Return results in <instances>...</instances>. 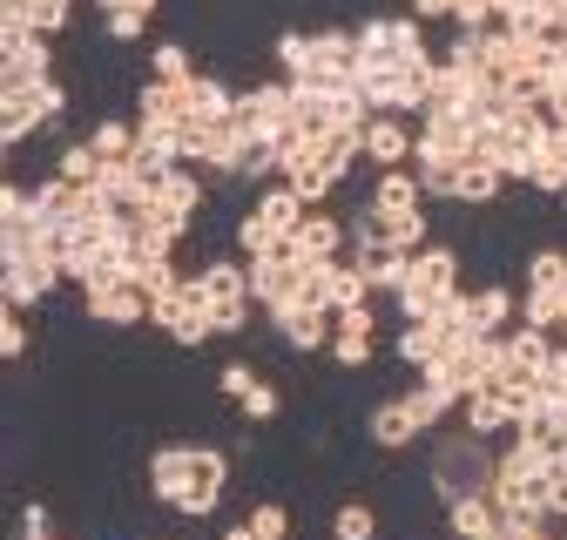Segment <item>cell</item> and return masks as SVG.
Here are the masks:
<instances>
[{
    "label": "cell",
    "mask_w": 567,
    "mask_h": 540,
    "mask_svg": "<svg viewBox=\"0 0 567 540\" xmlns=\"http://www.w3.org/2000/svg\"><path fill=\"white\" fill-rule=\"evenodd\" d=\"M150 494L183 520H209L230 494V453L217 446H156L150 453Z\"/></svg>",
    "instance_id": "1"
},
{
    "label": "cell",
    "mask_w": 567,
    "mask_h": 540,
    "mask_svg": "<svg viewBox=\"0 0 567 540\" xmlns=\"http://www.w3.org/2000/svg\"><path fill=\"white\" fill-rule=\"evenodd\" d=\"M453 298H460V257H453L446 243H425V250L412 257L405 291H399L392 304H399V318H405V324H425V318H440Z\"/></svg>",
    "instance_id": "2"
},
{
    "label": "cell",
    "mask_w": 567,
    "mask_h": 540,
    "mask_svg": "<svg viewBox=\"0 0 567 540\" xmlns=\"http://www.w3.org/2000/svg\"><path fill=\"white\" fill-rule=\"evenodd\" d=\"M61 115H68V89L54 75L34 82V89H0V143L21 149V143H34L41 128H54Z\"/></svg>",
    "instance_id": "3"
},
{
    "label": "cell",
    "mask_w": 567,
    "mask_h": 540,
    "mask_svg": "<svg viewBox=\"0 0 567 540\" xmlns=\"http://www.w3.org/2000/svg\"><path fill=\"white\" fill-rule=\"evenodd\" d=\"M433 494L453 507V500H466V494H486L493 487V453H486V439H473V433H460V439H440V453H433Z\"/></svg>",
    "instance_id": "4"
},
{
    "label": "cell",
    "mask_w": 567,
    "mask_h": 540,
    "mask_svg": "<svg viewBox=\"0 0 567 540\" xmlns=\"http://www.w3.org/2000/svg\"><path fill=\"white\" fill-rule=\"evenodd\" d=\"M196 291H203L209 311H217V338H237L250 324V311H257V298H250V263H230V257H209L196 270Z\"/></svg>",
    "instance_id": "5"
},
{
    "label": "cell",
    "mask_w": 567,
    "mask_h": 540,
    "mask_svg": "<svg viewBox=\"0 0 567 540\" xmlns=\"http://www.w3.org/2000/svg\"><path fill=\"white\" fill-rule=\"evenodd\" d=\"M237 135H257V143H291L298 135V95H291V82H257V89H244L237 95Z\"/></svg>",
    "instance_id": "6"
},
{
    "label": "cell",
    "mask_w": 567,
    "mask_h": 540,
    "mask_svg": "<svg viewBox=\"0 0 567 540\" xmlns=\"http://www.w3.org/2000/svg\"><path fill=\"white\" fill-rule=\"evenodd\" d=\"M54 75V41L28 28H0V89H34Z\"/></svg>",
    "instance_id": "7"
},
{
    "label": "cell",
    "mask_w": 567,
    "mask_h": 540,
    "mask_svg": "<svg viewBox=\"0 0 567 540\" xmlns=\"http://www.w3.org/2000/svg\"><path fill=\"white\" fill-rule=\"evenodd\" d=\"M244 263H250V298H257V311H284V304H298L305 263L291 257V243L270 250V257H244Z\"/></svg>",
    "instance_id": "8"
},
{
    "label": "cell",
    "mask_w": 567,
    "mask_h": 540,
    "mask_svg": "<svg viewBox=\"0 0 567 540\" xmlns=\"http://www.w3.org/2000/svg\"><path fill=\"white\" fill-rule=\"evenodd\" d=\"M82 311H89L95 324L128 331V324H150V291L128 284V278H109V284H89V291H82Z\"/></svg>",
    "instance_id": "9"
},
{
    "label": "cell",
    "mask_w": 567,
    "mask_h": 540,
    "mask_svg": "<svg viewBox=\"0 0 567 540\" xmlns=\"http://www.w3.org/2000/svg\"><path fill=\"white\" fill-rule=\"evenodd\" d=\"M344 250H351V224H338L331 210H311L298 224V237H291V257L298 263H338Z\"/></svg>",
    "instance_id": "10"
},
{
    "label": "cell",
    "mask_w": 567,
    "mask_h": 540,
    "mask_svg": "<svg viewBox=\"0 0 567 540\" xmlns=\"http://www.w3.org/2000/svg\"><path fill=\"white\" fill-rule=\"evenodd\" d=\"M419 149V128H405V115H372L365 122V163L372 169H405Z\"/></svg>",
    "instance_id": "11"
},
{
    "label": "cell",
    "mask_w": 567,
    "mask_h": 540,
    "mask_svg": "<svg viewBox=\"0 0 567 540\" xmlns=\"http://www.w3.org/2000/svg\"><path fill=\"white\" fill-rule=\"evenodd\" d=\"M270 331H277L291 352H331V311L284 304V311H270Z\"/></svg>",
    "instance_id": "12"
},
{
    "label": "cell",
    "mask_w": 567,
    "mask_h": 540,
    "mask_svg": "<svg viewBox=\"0 0 567 540\" xmlns=\"http://www.w3.org/2000/svg\"><path fill=\"white\" fill-rule=\"evenodd\" d=\"M54 284H61V263H54V257L8 263V278H0V291H8V311H34V304H41Z\"/></svg>",
    "instance_id": "13"
},
{
    "label": "cell",
    "mask_w": 567,
    "mask_h": 540,
    "mask_svg": "<svg viewBox=\"0 0 567 540\" xmlns=\"http://www.w3.org/2000/svg\"><path fill=\"white\" fill-rule=\"evenodd\" d=\"M68 14H75V0H0V28H28L41 41L68 34Z\"/></svg>",
    "instance_id": "14"
},
{
    "label": "cell",
    "mask_w": 567,
    "mask_h": 540,
    "mask_svg": "<svg viewBox=\"0 0 567 540\" xmlns=\"http://www.w3.org/2000/svg\"><path fill=\"white\" fill-rule=\"evenodd\" d=\"M365 433H372V446H385V453H399V446L425 439V426H419V413H412V398H405V392H399V398H385V405H372Z\"/></svg>",
    "instance_id": "15"
},
{
    "label": "cell",
    "mask_w": 567,
    "mask_h": 540,
    "mask_svg": "<svg viewBox=\"0 0 567 540\" xmlns=\"http://www.w3.org/2000/svg\"><path fill=\"white\" fill-rule=\"evenodd\" d=\"M460 419H466V433H473V439H486V446H493V439H514V433H520L514 405H507L501 392H473V398L460 405Z\"/></svg>",
    "instance_id": "16"
},
{
    "label": "cell",
    "mask_w": 567,
    "mask_h": 540,
    "mask_svg": "<svg viewBox=\"0 0 567 540\" xmlns=\"http://www.w3.org/2000/svg\"><path fill=\"white\" fill-rule=\"evenodd\" d=\"M372 210H379V217L425 210V183H419V169H379V183H372Z\"/></svg>",
    "instance_id": "17"
},
{
    "label": "cell",
    "mask_w": 567,
    "mask_h": 540,
    "mask_svg": "<svg viewBox=\"0 0 567 540\" xmlns=\"http://www.w3.org/2000/svg\"><path fill=\"white\" fill-rule=\"evenodd\" d=\"M250 210H257V217H264V224H270V230H277L284 243H291V237H298V224L311 217V202H305V196H298L291 183H270V189H264V196L250 202Z\"/></svg>",
    "instance_id": "18"
},
{
    "label": "cell",
    "mask_w": 567,
    "mask_h": 540,
    "mask_svg": "<svg viewBox=\"0 0 567 540\" xmlns=\"http://www.w3.org/2000/svg\"><path fill=\"white\" fill-rule=\"evenodd\" d=\"M501 189H507V176L493 169V163H460V176H453V202H466V210H486V202H501Z\"/></svg>",
    "instance_id": "19"
},
{
    "label": "cell",
    "mask_w": 567,
    "mask_h": 540,
    "mask_svg": "<svg viewBox=\"0 0 567 540\" xmlns=\"http://www.w3.org/2000/svg\"><path fill=\"white\" fill-rule=\"evenodd\" d=\"M446 527H453L460 540H486L493 527H501V500H493V494H466V500L446 507Z\"/></svg>",
    "instance_id": "20"
},
{
    "label": "cell",
    "mask_w": 567,
    "mask_h": 540,
    "mask_svg": "<svg viewBox=\"0 0 567 540\" xmlns=\"http://www.w3.org/2000/svg\"><path fill=\"white\" fill-rule=\"evenodd\" d=\"M183 102H189V122H230V115H237V95H230L217 75L183 82Z\"/></svg>",
    "instance_id": "21"
},
{
    "label": "cell",
    "mask_w": 567,
    "mask_h": 540,
    "mask_svg": "<svg viewBox=\"0 0 567 540\" xmlns=\"http://www.w3.org/2000/svg\"><path fill=\"white\" fill-rule=\"evenodd\" d=\"M514 318H520V298H514L507 284H486V291H473V324H480V338H501Z\"/></svg>",
    "instance_id": "22"
},
{
    "label": "cell",
    "mask_w": 567,
    "mask_h": 540,
    "mask_svg": "<svg viewBox=\"0 0 567 540\" xmlns=\"http://www.w3.org/2000/svg\"><path fill=\"white\" fill-rule=\"evenodd\" d=\"M554 352H560L554 331H534V324H514V331H507V365H514V372H540Z\"/></svg>",
    "instance_id": "23"
},
{
    "label": "cell",
    "mask_w": 567,
    "mask_h": 540,
    "mask_svg": "<svg viewBox=\"0 0 567 540\" xmlns=\"http://www.w3.org/2000/svg\"><path fill=\"white\" fill-rule=\"evenodd\" d=\"M365 210H372V202H365ZM372 230H379L392 250H405V257H419L425 243H433V237H425V210H405V217H379V210H372Z\"/></svg>",
    "instance_id": "24"
},
{
    "label": "cell",
    "mask_w": 567,
    "mask_h": 540,
    "mask_svg": "<svg viewBox=\"0 0 567 540\" xmlns=\"http://www.w3.org/2000/svg\"><path fill=\"white\" fill-rule=\"evenodd\" d=\"M135 122H189L183 89H169V82H142V95H135Z\"/></svg>",
    "instance_id": "25"
},
{
    "label": "cell",
    "mask_w": 567,
    "mask_h": 540,
    "mask_svg": "<svg viewBox=\"0 0 567 540\" xmlns=\"http://www.w3.org/2000/svg\"><path fill=\"white\" fill-rule=\"evenodd\" d=\"M54 176H61V183H75V189H95V183L109 176V163L95 156V143H68V149L54 156Z\"/></svg>",
    "instance_id": "26"
},
{
    "label": "cell",
    "mask_w": 567,
    "mask_h": 540,
    "mask_svg": "<svg viewBox=\"0 0 567 540\" xmlns=\"http://www.w3.org/2000/svg\"><path fill=\"white\" fill-rule=\"evenodd\" d=\"M89 143H95V156L102 163H135V143H142V122H95V135H89Z\"/></svg>",
    "instance_id": "27"
},
{
    "label": "cell",
    "mask_w": 567,
    "mask_h": 540,
    "mask_svg": "<svg viewBox=\"0 0 567 540\" xmlns=\"http://www.w3.org/2000/svg\"><path fill=\"white\" fill-rule=\"evenodd\" d=\"M150 82H169V89L196 82V68H189V48H183V41H156V48H150Z\"/></svg>",
    "instance_id": "28"
},
{
    "label": "cell",
    "mask_w": 567,
    "mask_h": 540,
    "mask_svg": "<svg viewBox=\"0 0 567 540\" xmlns=\"http://www.w3.org/2000/svg\"><path fill=\"white\" fill-rule=\"evenodd\" d=\"M372 352H379L372 331H331V365H338V372H365Z\"/></svg>",
    "instance_id": "29"
},
{
    "label": "cell",
    "mask_w": 567,
    "mask_h": 540,
    "mask_svg": "<svg viewBox=\"0 0 567 540\" xmlns=\"http://www.w3.org/2000/svg\"><path fill=\"white\" fill-rule=\"evenodd\" d=\"M331 540H379V513H372L365 500H344V507L331 513Z\"/></svg>",
    "instance_id": "30"
},
{
    "label": "cell",
    "mask_w": 567,
    "mask_h": 540,
    "mask_svg": "<svg viewBox=\"0 0 567 540\" xmlns=\"http://www.w3.org/2000/svg\"><path fill=\"white\" fill-rule=\"evenodd\" d=\"M527 284L534 291H560L567 284V250H534L527 257Z\"/></svg>",
    "instance_id": "31"
},
{
    "label": "cell",
    "mask_w": 567,
    "mask_h": 540,
    "mask_svg": "<svg viewBox=\"0 0 567 540\" xmlns=\"http://www.w3.org/2000/svg\"><path fill=\"white\" fill-rule=\"evenodd\" d=\"M237 250H244V257H270V250H284V237H277V230L250 210V217L237 224Z\"/></svg>",
    "instance_id": "32"
},
{
    "label": "cell",
    "mask_w": 567,
    "mask_h": 540,
    "mask_svg": "<svg viewBox=\"0 0 567 540\" xmlns=\"http://www.w3.org/2000/svg\"><path fill=\"white\" fill-rule=\"evenodd\" d=\"M237 405H244V419H250V426H270V419L284 413V398H277V385H264V378H257V392H250V398H237Z\"/></svg>",
    "instance_id": "33"
},
{
    "label": "cell",
    "mask_w": 567,
    "mask_h": 540,
    "mask_svg": "<svg viewBox=\"0 0 567 540\" xmlns=\"http://www.w3.org/2000/svg\"><path fill=\"white\" fill-rule=\"evenodd\" d=\"M250 527H257V540H291V507H277V500H264V507L250 513Z\"/></svg>",
    "instance_id": "34"
},
{
    "label": "cell",
    "mask_w": 567,
    "mask_h": 540,
    "mask_svg": "<svg viewBox=\"0 0 567 540\" xmlns=\"http://www.w3.org/2000/svg\"><path fill=\"white\" fill-rule=\"evenodd\" d=\"M102 34H109V41H142V34H150V14H135V8L102 14Z\"/></svg>",
    "instance_id": "35"
},
{
    "label": "cell",
    "mask_w": 567,
    "mask_h": 540,
    "mask_svg": "<svg viewBox=\"0 0 567 540\" xmlns=\"http://www.w3.org/2000/svg\"><path fill=\"white\" fill-rule=\"evenodd\" d=\"M217 392H224V398H250V392H257V365H244V359L224 365V372H217Z\"/></svg>",
    "instance_id": "36"
},
{
    "label": "cell",
    "mask_w": 567,
    "mask_h": 540,
    "mask_svg": "<svg viewBox=\"0 0 567 540\" xmlns=\"http://www.w3.org/2000/svg\"><path fill=\"white\" fill-rule=\"evenodd\" d=\"M0 359H28V324H21V311H8V318H0Z\"/></svg>",
    "instance_id": "37"
},
{
    "label": "cell",
    "mask_w": 567,
    "mask_h": 540,
    "mask_svg": "<svg viewBox=\"0 0 567 540\" xmlns=\"http://www.w3.org/2000/svg\"><path fill=\"white\" fill-rule=\"evenodd\" d=\"M14 540H54V513H48L41 500H28V507H21V533H14Z\"/></svg>",
    "instance_id": "38"
},
{
    "label": "cell",
    "mask_w": 567,
    "mask_h": 540,
    "mask_svg": "<svg viewBox=\"0 0 567 540\" xmlns=\"http://www.w3.org/2000/svg\"><path fill=\"white\" fill-rule=\"evenodd\" d=\"M540 392H547V398H560V405H567V345H560V352H554V359H547V365H540Z\"/></svg>",
    "instance_id": "39"
},
{
    "label": "cell",
    "mask_w": 567,
    "mask_h": 540,
    "mask_svg": "<svg viewBox=\"0 0 567 540\" xmlns=\"http://www.w3.org/2000/svg\"><path fill=\"white\" fill-rule=\"evenodd\" d=\"M453 8H460V0H412L419 21H453Z\"/></svg>",
    "instance_id": "40"
},
{
    "label": "cell",
    "mask_w": 567,
    "mask_h": 540,
    "mask_svg": "<svg viewBox=\"0 0 567 540\" xmlns=\"http://www.w3.org/2000/svg\"><path fill=\"white\" fill-rule=\"evenodd\" d=\"M95 8H102V14H122V8H135V14H156L163 0H95Z\"/></svg>",
    "instance_id": "41"
},
{
    "label": "cell",
    "mask_w": 567,
    "mask_h": 540,
    "mask_svg": "<svg viewBox=\"0 0 567 540\" xmlns=\"http://www.w3.org/2000/svg\"><path fill=\"white\" fill-rule=\"evenodd\" d=\"M224 540H257V527L244 520V527H224Z\"/></svg>",
    "instance_id": "42"
},
{
    "label": "cell",
    "mask_w": 567,
    "mask_h": 540,
    "mask_svg": "<svg viewBox=\"0 0 567 540\" xmlns=\"http://www.w3.org/2000/svg\"><path fill=\"white\" fill-rule=\"evenodd\" d=\"M554 338H560V345H567V324H560V331H554Z\"/></svg>",
    "instance_id": "43"
}]
</instances>
